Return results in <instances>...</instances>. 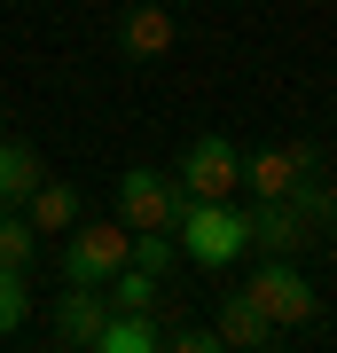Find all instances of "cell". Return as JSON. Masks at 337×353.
Returning <instances> with one entry per match:
<instances>
[{
	"mask_svg": "<svg viewBox=\"0 0 337 353\" xmlns=\"http://www.w3.org/2000/svg\"><path fill=\"white\" fill-rule=\"evenodd\" d=\"M173 243L188 267H204V275H220V267H236L251 252V212L236 196H188L181 220H173Z\"/></svg>",
	"mask_w": 337,
	"mask_h": 353,
	"instance_id": "cell-1",
	"label": "cell"
},
{
	"mask_svg": "<svg viewBox=\"0 0 337 353\" xmlns=\"http://www.w3.org/2000/svg\"><path fill=\"white\" fill-rule=\"evenodd\" d=\"M134 259V228L125 220H79V228H63V283H110L118 267Z\"/></svg>",
	"mask_w": 337,
	"mask_h": 353,
	"instance_id": "cell-2",
	"label": "cell"
},
{
	"mask_svg": "<svg viewBox=\"0 0 337 353\" xmlns=\"http://www.w3.org/2000/svg\"><path fill=\"white\" fill-rule=\"evenodd\" d=\"M243 290H251V306H259L275 330H306L314 314H322V290L306 283L298 259H259V275H251Z\"/></svg>",
	"mask_w": 337,
	"mask_h": 353,
	"instance_id": "cell-3",
	"label": "cell"
},
{
	"mask_svg": "<svg viewBox=\"0 0 337 353\" xmlns=\"http://www.w3.org/2000/svg\"><path fill=\"white\" fill-rule=\"evenodd\" d=\"M173 181H181V196H236V189H243V150H236L227 134H196V141L181 150Z\"/></svg>",
	"mask_w": 337,
	"mask_h": 353,
	"instance_id": "cell-4",
	"label": "cell"
},
{
	"mask_svg": "<svg viewBox=\"0 0 337 353\" xmlns=\"http://www.w3.org/2000/svg\"><path fill=\"white\" fill-rule=\"evenodd\" d=\"M181 204H188L181 181L157 173V165H125V173H118V220L134 228V236H141V228H173Z\"/></svg>",
	"mask_w": 337,
	"mask_h": 353,
	"instance_id": "cell-5",
	"label": "cell"
},
{
	"mask_svg": "<svg viewBox=\"0 0 337 353\" xmlns=\"http://www.w3.org/2000/svg\"><path fill=\"white\" fill-rule=\"evenodd\" d=\"M173 39H181V24H173L165 0H134L118 16V55L125 63H157V55H173Z\"/></svg>",
	"mask_w": 337,
	"mask_h": 353,
	"instance_id": "cell-6",
	"label": "cell"
},
{
	"mask_svg": "<svg viewBox=\"0 0 337 353\" xmlns=\"http://www.w3.org/2000/svg\"><path fill=\"white\" fill-rule=\"evenodd\" d=\"M306 243H314V220L306 212H290L283 196H259V204H251V252H259V259H298Z\"/></svg>",
	"mask_w": 337,
	"mask_h": 353,
	"instance_id": "cell-7",
	"label": "cell"
},
{
	"mask_svg": "<svg viewBox=\"0 0 337 353\" xmlns=\"http://www.w3.org/2000/svg\"><path fill=\"white\" fill-rule=\"evenodd\" d=\"M102 322H110V290H94V283H63V299H55V338L94 353Z\"/></svg>",
	"mask_w": 337,
	"mask_h": 353,
	"instance_id": "cell-8",
	"label": "cell"
},
{
	"mask_svg": "<svg viewBox=\"0 0 337 353\" xmlns=\"http://www.w3.org/2000/svg\"><path fill=\"white\" fill-rule=\"evenodd\" d=\"M212 330H220V345H243V353H267V345L283 338V330L267 322L259 306H251V290H227V299H220V314H212Z\"/></svg>",
	"mask_w": 337,
	"mask_h": 353,
	"instance_id": "cell-9",
	"label": "cell"
},
{
	"mask_svg": "<svg viewBox=\"0 0 337 353\" xmlns=\"http://www.w3.org/2000/svg\"><path fill=\"white\" fill-rule=\"evenodd\" d=\"M157 345H165L157 306H150V314H134V306H110V322H102V338H94V353H157Z\"/></svg>",
	"mask_w": 337,
	"mask_h": 353,
	"instance_id": "cell-10",
	"label": "cell"
},
{
	"mask_svg": "<svg viewBox=\"0 0 337 353\" xmlns=\"http://www.w3.org/2000/svg\"><path fill=\"white\" fill-rule=\"evenodd\" d=\"M39 181H48L39 150H32V141H16V134H0V204H24Z\"/></svg>",
	"mask_w": 337,
	"mask_h": 353,
	"instance_id": "cell-11",
	"label": "cell"
},
{
	"mask_svg": "<svg viewBox=\"0 0 337 353\" xmlns=\"http://www.w3.org/2000/svg\"><path fill=\"white\" fill-rule=\"evenodd\" d=\"M24 220L39 228V236H63V228H79V189H71V181H39V189L24 196Z\"/></svg>",
	"mask_w": 337,
	"mask_h": 353,
	"instance_id": "cell-12",
	"label": "cell"
},
{
	"mask_svg": "<svg viewBox=\"0 0 337 353\" xmlns=\"http://www.w3.org/2000/svg\"><path fill=\"white\" fill-rule=\"evenodd\" d=\"M290 181H298L290 141H283V150H251V157H243V189H251V196H283Z\"/></svg>",
	"mask_w": 337,
	"mask_h": 353,
	"instance_id": "cell-13",
	"label": "cell"
},
{
	"mask_svg": "<svg viewBox=\"0 0 337 353\" xmlns=\"http://www.w3.org/2000/svg\"><path fill=\"white\" fill-rule=\"evenodd\" d=\"M0 267H39V228L24 220V204H0Z\"/></svg>",
	"mask_w": 337,
	"mask_h": 353,
	"instance_id": "cell-14",
	"label": "cell"
},
{
	"mask_svg": "<svg viewBox=\"0 0 337 353\" xmlns=\"http://www.w3.org/2000/svg\"><path fill=\"white\" fill-rule=\"evenodd\" d=\"M157 283H165V275H150V267H134V259H125L102 290H110V306H134V314H150V306H157Z\"/></svg>",
	"mask_w": 337,
	"mask_h": 353,
	"instance_id": "cell-15",
	"label": "cell"
},
{
	"mask_svg": "<svg viewBox=\"0 0 337 353\" xmlns=\"http://www.w3.org/2000/svg\"><path fill=\"white\" fill-rule=\"evenodd\" d=\"M24 314H32V275L24 267H0V338H16Z\"/></svg>",
	"mask_w": 337,
	"mask_h": 353,
	"instance_id": "cell-16",
	"label": "cell"
},
{
	"mask_svg": "<svg viewBox=\"0 0 337 353\" xmlns=\"http://www.w3.org/2000/svg\"><path fill=\"white\" fill-rule=\"evenodd\" d=\"M165 345H181V353H220V330H212V322H181V330H165Z\"/></svg>",
	"mask_w": 337,
	"mask_h": 353,
	"instance_id": "cell-17",
	"label": "cell"
},
{
	"mask_svg": "<svg viewBox=\"0 0 337 353\" xmlns=\"http://www.w3.org/2000/svg\"><path fill=\"white\" fill-rule=\"evenodd\" d=\"M322 228H329L322 243H337V181H329V212H322Z\"/></svg>",
	"mask_w": 337,
	"mask_h": 353,
	"instance_id": "cell-18",
	"label": "cell"
},
{
	"mask_svg": "<svg viewBox=\"0 0 337 353\" xmlns=\"http://www.w3.org/2000/svg\"><path fill=\"white\" fill-rule=\"evenodd\" d=\"M165 8H196V0H165Z\"/></svg>",
	"mask_w": 337,
	"mask_h": 353,
	"instance_id": "cell-19",
	"label": "cell"
},
{
	"mask_svg": "<svg viewBox=\"0 0 337 353\" xmlns=\"http://www.w3.org/2000/svg\"><path fill=\"white\" fill-rule=\"evenodd\" d=\"M0 134H8V102H0Z\"/></svg>",
	"mask_w": 337,
	"mask_h": 353,
	"instance_id": "cell-20",
	"label": "cell"
}]
</instances>
